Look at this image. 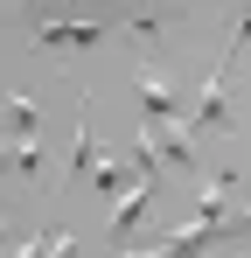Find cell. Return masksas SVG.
I'll return each instance as SVG.
<instances>
[{
	"label": "cell",
	"instance_id": "1",
	"mask_svg": "<svg viewBox=\"0 0 251 258\" xmlns=\"http://www.w3.org/2000/svg\"><path fill=\"white\" fill-rule=\"evenodd\" d=\"M133 84H140V105H147V126H181V98L161 70H140Z\"/></svg>",
	"mask_w": 251,
	"mask_h": 258
},
{
	"label": "cell",
	"instance_id": "2",
	"mask_svg": "<svg viewBox=\"0 0 251 258\" xmlns=\"http://www.w3.org/2000/svg\"><path fill=\"white\" fill-rule=\"evenodd\" d=\"M7 126L21 133V147H14V168H21V174H35V161H42V154H35V105H28L21 91L7 98Z\"/></svg>",
	"mask_w": 251,
	"mask_h": 258
},
{
	"label": "cell",
	"instance_id": "3",
	"mask_svg": "<svg viewBox=\"0 0 251 258\" xmlns=\"http://www.w3.org/2000/svg\"><path fill=\"white\" fill-rule=\"evenodd\" d=\"M147 203H154V174H140V181H133V188H126L119 203H112V230H140V216H147Z\"/></svg>",
	"mask_w": 251,
	"mask_h": 258
},
{
	"label": "cell",
	"instance_id": "4",
	"mask_svg": "<svg viewBox=\"0 0 251 258\" xmlns=\"http://www.w3.org/2000/svg\"><path fill=\"white\" fill-rule=\"evenodd\" d=\"M223 210H230V181H223V174H216V181H203V196H196V216H203V223H216V230H223Z\"/></svg>",
	"mask_w": 251,
	"mask_h": 258
},
{
	"label": "cell",
	"instance_id": "5",
	"mask_svg": "<svg viewBox=\"0 0 251 258\" xmlns=\"http://www.w3.org/2000/svg\"><path fill=\"white\" fill-rule=\"evenodd\" d=\"M98 188H112V196H126V168H112V161H105V168H98Z\"/></svg>",
	"mask_w": 251,
	"mask_h": 258
},
{
	"label": "cell",
	"instance_id": "6",
	"mask_svg": "<svg viewBox=\"0 0 251 258\" xmlns=\"http://www.w3.org/2000/svg\"><path fill=\"white\" fill-rule=\"evenodd\" d=\"M49 258H77V237H49Z\"/></svg>",
	"mask_w": 251,
	"mask_h": 258
},
{
	"label": "cell",
	"instance_id": "7",
	"mask_svg": "<svg viewBox=\"0 0 251 258\" xmlns=\"http://www.w3.org/2000/svg\"><path fill=\"white\" fill-rule=\"evenodd\" d=\"M237 230H244V237H251V203H244V210H237Z\"/></svg>",
	"mask_w": 251,
	"mask_h": 258
},
{
	"label": "cell",
	"instance_id": "8",
	"mask_svg": "<svg viewBox=\"0 0 251 258\" xmlns=\"http://www.w3.org/2000/svg\"><path fill=\"white\" fill-rule=\"evenodd\" d=\"M133 258H167V244H161V251H133Z\"/></svg>",
	"mask_w": 251,
	"mask_h": 258
},
{
	"label": "cell",
	"instance_id": "9",
	"mask_svg": "<svg viewBox=\"0 0 251 258\" xmlns=\"http://www.w3.org/2000/svg\"><path fill=\"white\" fill-rule=\"evenodd\" d=\"M0 168H14V154H7V147H0Z\"/></svg>",
	"mask_w": 251,
	"mask_h": 258
},
{
	"label": "cell",
	"instance_id": "10",
	"mask_svg": "<svg viewBox=\"0 0 251 258\" xmlns=\"http://www.w3.org/2000/svg\"><path fill=\"white\" fill-rule=\"evenodd\" d=\"M0 244H7V223H0Z\"/></svg>",
	"mask_w": 251,
	"mask_h": 258
}]
</instances>
